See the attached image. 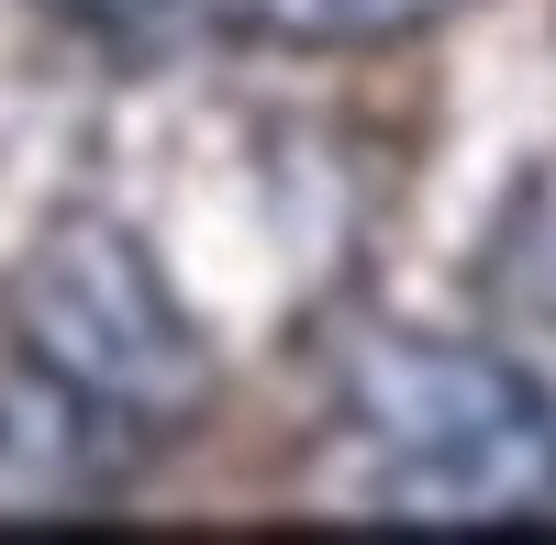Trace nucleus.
<instances>
[{
    "label": "nucleus",
    "instance_id": "nucleus-2",
    "mask_svg": "<svg viewBox=\"0 0 556 545\" xmlns=\"http://www.w3.org/2000/svg\"><path fill=\"white\" fill-rule=\"evenodd\" d=\"M0 334L34 379H56L123 434H167L212 401L201 312L178 301L156 235L101 201H67L34 223V245L12 256V290H0Z\"/></svg>",
    "mask_w": 556,
    "mask_h": 545
},
{
    "label": "nucleus",
    "instance_id": "nucleus-3",
    "mask_svg": "<svg viewBox=\"0 0 556 545\" xmlns=\"http://www.w3.org/2000/svg\"><path fill=\"white\" fill-rule=\"evenodd\" d=\"M479 0H223V23L256 45H290V56H367V45H412Z\"/></svg>",
    "mask_w": 556,
    "mask_h": 545
},
{
    "label": "nucleus",
    "instance_id": "nucleus-1",
    "mask_svg": "<svg viewBox=\"0 0 556 545\" xmlns=\"http://www.w3.org/2000/svg\"><path fill=\"white\" fill-rule=\"evenodd\" d=\"M345 502L379 523H545L556 401L468 334H356L334 379Z\"/></svg>",
    "mask_w": 556,
    "mask_h": 545
},
{
    "label": "nucleus",
    "instance_id": "nucleus-5",
    "mask_svg": "<svg viewBox=\"0 0 556 545\" xmlns=\"http://www.w3.org/2000/svg\"><path fill=\"white\" fill-rule=\"evenodd\" d=\"M67 23H101V34H123V23H156V12H178V0H56Z\"/></svg>",
    "mask_w": 556,
    "mask_h": 545
},
{
    "label": "nucleus",
    "instance_id": "nucleus-4",
    "mask_svg": "<svg viewBox=\"0 0 556 545\" xmlns=\"http://www.w3.org/2000/svg\"><path fill=\"white\" fill-rule=\"evenodd\" d=\"M490 301L523 312V324H556V178H534L513 223L490 235Z\"/></svg>",
    "mask_w": 556,
    "mask_h": 545
}]
</instances>
